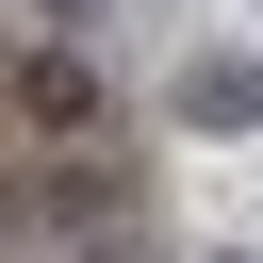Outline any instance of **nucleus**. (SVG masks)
<instances>
[{"label":"nucleus","mask_w":263,"mask_h":263,"mask_svg":"<svg viewBox=\"0 0 263 263\" xmlns=\"http://www.w3.org/2000/svg\"><path fill=\"white\" fill-rule=\"evenodd\" d=\"M181 132H263V49H181Z\"/></svg>","instance_id":"obj_1"},{"label":"nucleus","mask_w":263,"mask_h":263,"mask_svg":"<svg viewBox=\"0 0 263 263\" xmlns=\"http://www.w3.org/2000/svg\"><path fill=\"white\" fill-rule=\"evenodd\" d=\"M16 115H33L49 148H82V132H99V66H82V49H33V82H16Z\"/></svg>","instance_id":"obj_2"},{"label":"nucleus","mask_w":263,"mask_h":263,"mask_svg":"<svg viewBox=\"0 0 263 263\" xmlns=\"http://www.w3.org/2000/svg\"><path fill=\"white\" fill-rule=\"evenodd\" d=\"M33 16H49V33H66V49H82V33H99V16H115V0H33Z\"/></svg>","instance_id":"obj_3"},{"label":"nucleus","mask_w":263,"mask_h":263,"mask_svg":"<svg viewBox=\"0 0 263 263\" xmlns=\"http://www.w3.org/2000/svg\"><path fill=\"white\" fill-rule=\"evenodd\" d=\"M82 263H132V247H115V230H99V247H82Z\"/></svg>","instance_id":"obj_4"},{"label":"nucleus","mask_w":263,"mask_h":263,"mask_svg":"<svg viewBox=\"0 0 263 263\" xmlns=\"http://www.w3.org/2000/svg\"><path fill=\"white\" fill-rule=\"evenodd\" d=\"M197 263H263V247H197Z\"/></svg>","instance_id":"obj_5"},{"label":"nucleus","mask_w":263,"mask_h":263,"mask_svg":"<svg viewBox=\"0 0 263 263\" xmlns=\"http://www.w3.org/2000/svg\"><path fill=\"white\" fill-rule=\"evenodd\" d=\"M247 16H263V0H247Z\"/></svg>","instance_id":"obj_6"}]
</instances>
